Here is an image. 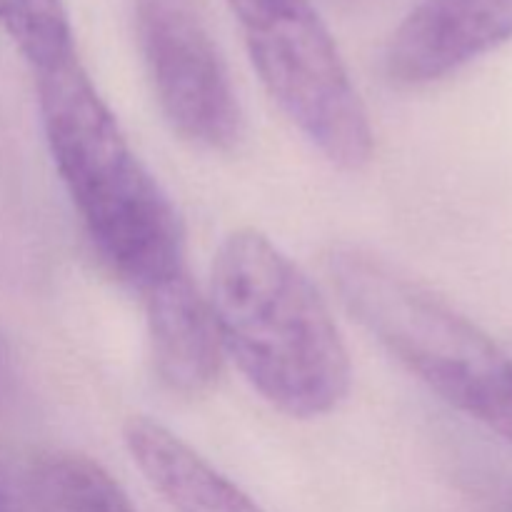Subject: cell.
Here are the masks:
<instances>
[{"label": "cell", "instance_id": "obj_3", "mask_svg": "<svg viewBox=\"0 0 512 512\" xmlns=\"http://www.w3.org/2000/svg\"><path fill=\"white\" fill-rule=\"evenodd\" d=\"M328 275L343 308L438 398L512 445V355L400 265L338 245Z\"/></svg>", "mask_w": 512, "mask_h": 512}, {"label": "cell", "instance_id": "obj_12", "mask_svg": "<svg viewBox=\"0 0 512 512\" xmlns=\"http://www.w3.org/2000/svg\"><path fill=\"white\" fill-rule=\"evenodd\" d=\"M0 512H15L13 510V503H10L8 495H5L3 490H0Z\"/></svg>", "mask_w": 512, "mask_h": 512}, {"label": "cell", "instance_id": "obj_8", "mask_svg": "<svg viewBox=\"0 0 512 512\" xmlns=\"http://www.w3.org/2000/svg\"><path fill=\"white\" fill-rule=\"evenodd\" d=\"M123 440L145 480L175 512H265L165 425L130 418Z\"/></svg>", "mask_w": 512, "mask_h": 512}, {"label": "cell", "instance_id": "obj_5", "mask_svg": "<svg viewBox=\"0 0 512 512\" xmlns=\"http://www.w3.org/2000/svg\"><path fill=\"white\" fill-rule=\"evenodd\" d=\"M140 53L165 123L195 148L228 153L245 115L195 0H135Z\"/></svg>", "mask_w": 512, "mask_h": 512}, {"label": "cell", "instance_id": "obj_9", "mask_svg": "<svg viewBox=\"0 0 512 512\" xmlns=\"http://www.w3.org/2000/svg\"><path fill=\"white\" fill-rule=\"evenodd\" d=\"M35 512H135L103 465L78 453H55L33 470Z\"/></svg>", "mask_w": 512, "mask_h": 512}, {"label": "cell", "instance_id": "obj_6", "mask_svg": "<svg viewBox=\"0 0 512 512\" xmlns=\"http://www.w3.org/2000/svg\"><path fill=\"white\" fill-rule=\"evenodd\" d=\"M512 40V0H420L395 28L385 73L395 85L423 88Z\"/></svg>", "mask_w": 512, "mask_h": 512}, {"label": "cell", "instance_id": "obj_10", "mask_svg": "<svg viewBox=\"0 0 512 512\" xmlns=\"http://www.w3.org/2000/svg\"><path fill=\"white\" fill-rule=\"evenodd\" d=\"M0 28L28 60L33 73H43L78 55L63 0H0Z\"/></svg>", "mask_w": 512, "mask_h": 512}, {"label": "cell", "instance_id": "obj_11", "mask_svg": "<svg viewBox=\"0 0 512 512\" xmlns=\"http://www.w3.org/2000/svg\"><path fill=\"white\" fill-rule=\"evenodd\" d=\"M15 388V365H13V353H10L8 343L0 335V408L10 400Z\"/></svg>", "mask_w": 512, "mask_h": 512}, {"label": "cell", "instance_id": "obj_7", "mask_svg": "<svg viewBox=\"0 0 512 512\" xmlns=\"http://www.w3.org/2000/svg\"><path fill=\"white\" fill-rule=\"evenodd\" d=\"M143 298L150 365L158 383L178 398L205 395L218 380L225 355L208 295L183 270Z\"/></svg>", "mask_w": 512, "mask_h": 512}, {"label": "cell", "instance_id": "obj_1", "mask_svg": "<svg viewBox=\"0 0 512 512\" xmlns=\"http://www.w3.org/2000/svg\"><path fill=\"white\" fill-rule=\"evenodd\" d=\"M208 303L223 353L270 408L313 420L348 398L353 370L333 313L268 235L240 228L218 245Z\"/></svg>", "mask_w": 512, "mask_h": 512}, {"label": "cell", "instance_id": "obj_4", "mask_svg": "<svg viewBox=\"0 0 512 512\" xmlns=\"http://www.w3.org/2000/svg\"><path fill=\"white\" fill-rule=\"evenodd\" d=\"M250 63L298 133L340 170L373 158V125L310 0H230Z\"/></svg>", "mask_w": 512, "mask_h": 512}, {"label": "cell", "instance_id": "obj_2", "mask_svg": "<svg viewBox=\"0 0 512 512\" xmlns=\"http://www.w3.org/2000/svg\"><path fill=\"white\" fill-rule=\"evenodd\" d=\"M35 90L50 158L105 268L140 295L188 270L173 200L138 158L78 55L35 73Z\"/></svg>", "mask_w": 512, "mask_h": 512}]
</instances>
